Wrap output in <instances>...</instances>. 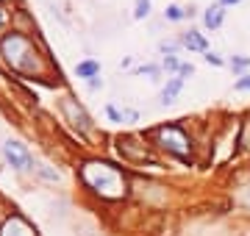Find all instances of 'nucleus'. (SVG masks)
Here are the masks:
<instances>
[{
  "mask_svg": "<svg viewBox=\"0 0 250 236\" xmlns=\"http://www.w3.org/2000/svg\"><path fill=\"white\" fill-rule=\"evenodd\" d=\"M81 178L86 181L92 192H98L106 200H123L128 195V181L125 175L108 161H86L81 167Z\"/></svg>",
  "mask_w": 250,
  "mask_h": 236,
  "instance_id": "nucleus-1",
  "label": "nucleus"
},
{
  "mask_svg": "<svg viewBox=\"0 0 250 236\" xmlns=\"http://www.w3.org/2000/svg\"><path fill=\"white\" fill-rule=\"evenodd\" d=\"M0 50H3V56H6V61L11 64V70H17V73L34 75V73L42 70V56H39V50L34 47L31 39L22 37V34H17V31H11V34L3 37Z\"/></svg>",
  "mask_w": 250,
  "mask_h": 236,
  "instance_id": "nucleus-2",
  "label": "nucleus"
},
{
  "mask_svg": "<svg viewBox=\"0 0 250 236\" xmlns=\"http://www.w3.org/2000/svg\"><path fill=\"white\" fill-rule=\"evenodd\" d=\"M153 139L159 142L164 150H170L172 156H178V158H187L192 153V142H189L187 131L181 125H161L153 131Z\"/></svg>",
  "mask_w": 250,
  "mask_h": 236,
  "instance_id": "nucleus-3",
  "label": "nucleus"
},
{
  "mask_svg": "<svg viewBox=\"0 0 250 236\" xmlns=\"http://www.w3.org/2000/svg\"><path fill=\"white\" fill-rule=\"evenodd\" d=\"M62 111L67 114V122H70L75 131H81V134H86L92 128V119H89V114L83 111V106H78L72 98H67V100H62Z\"/></svg>",
  "mask_w": 250,
  "mask_h": 236,
  "instance_id": "nucleus-4",
  "label": "nucleus"
},
{
  "mask_svg": "<svg viewBox=\"0 0 250 236\" xmlns=\"http://www.w3.org/2000/svg\"><path fill=\"white\" fill-rule=\"evenodd\" d=\"M3 156H6V161H9L11 167H17V170H28V167L34 164L28 147L22 145V142H17V139H9V142L3 145Z\"/></svg>",
  "mask_w": 250,
  "mask_h": 236,
  "instance_id": "nucleus-5",
  "label": "nucleus"
},
{
  "mask_svg": "<svg viewBox=\"0 0 250 236\" xmlns=\"http://www.w3.org/2000/svg\"><path fill=\"white\" fill-rule=\"evenodd\" d=\"M0 236H36V231L22 214H11L0 228Z\"/></svg>",
  "mask_w": 250,
  "mask_h": 236,
  "instance_id": "nucleus-6",
  "label": "nucleus"
},
{
  "mask_svg": "<svg viewBox=\"0 0 250 236\" xmlns=\"http://www.w3.org/2000/svg\"><path fill=\"white\" fill-rule=\"evenodd\" d=\"M120 150H123L128 158H139V161H150V153L145 150V145L136 147L134 137H120Z\"/></svg>",
  "mask_w": 250,
  "mask_h": 236,
  "instance_id": "nucleus-7",
  "label": "nucleus"
},
{
  "mask_svg": "<svg viewBox=\"0 0 250 236\" xmlns=\"http://www.w3.org/2000/svg\"><path fill=\"white\" fill-rule=\"evenodd\" d=\"M181 45L189 47V50H206V47H208V42H206L203 34H197V31H189V34H184V37H181Z\"/></svg>",
  "mask_w": 250,
  "mask_h": 236,
  "instance_id": "nucleus-8",
  "label": "nucleus"
},
{
  "mask_svg": "<svg viewBox=\"0 0 250 236\" xmlns=\"http://www.w3.org/2000/svg\"><path fill=\"white\" fill-rule=\"evenodd\" d=\"M75 73H78V78H98V73H100V64L95 61V59H86V61H81L78 67H75Z\"/></svg>",
  "mask_w": 250,
  "mask_h": 236,
  "instance_id": "nucleus-9",
  "label": "nucleus"
},
{
  "mask_svg": "<svg viewBox=\"0 0 250 236\" xmlns=\"http://www.w3.org/2000/svg\"><path fill=\"white\" fill-rule=\"evenodd\" d=\"M223 17H225L223 6H211V9H206L203 22H206V28H220L223 25Z\"/></svg>",
  "mask_w": 250,
  "mask_h": 236,
  "instance_id": "nucleus-10",
  "label": "nucleus"
},
{
  "mask_svg": "<svg viewBox=\"0 0 250 236\" xmlns=\"http://www.w3.org/2000/svg\"><path fill=\"white\" fill-rule=\"evenodd\" d=\"M181 86H184V78H181V75H178V78H172V81L167 83L164 89H161L159 100H161V103H170V100H172V98H175V95H178V92H181Z\"/></svg>",
  "mask_w": 250,
  "mask_h": 236,
  "instance_id": "nucleus-11",
  "label": "nucleus"
},
{
  "mask_svg": "<svg viewBox=\"0 0 250 236\" xmlns=\"http://www.w3.org/2000/svg\"><path fill=\"white\" fill-rule=\"evenodd\" d=\"M147 14H150V0H136L134 17H136V20H145Z\"/></svg>",
  "mask_w": 250,
  "mask_h": 236,
  "instance_id": "nucleus-12",
  "label": "nucleus"
},
{
  "mask_svg": "<svg viewBox=\"0 0 250 236\" xmlns=\"http://www.w3.org/2000/svg\"><path fill=\"white\" fill-rule=\"evenodd\" d=\"M187 14H189V11H184L181 6H170V9L164 11V17H167V20H184Z\"/></svg>",
  "mask_w": 250,
  "mask_h": 236,
  "instance_id": "nucleus-13",
  "label": "nucleus"
},
{
  "mask_svg": "<svg viewBox=\"0 0 250 236\" xmlns=\"http://www.w3.org/2000/svg\"><path fill=\"white\" fill-rule=\"evenodd\" d=\"M231 67L233 70H245V67H250V59L248 56H236V59L231 61Z\"/></svg>",
  "mask_w": 250,
  "mask_h": 236,
  "instance_id": "nucleus-14",
  "label": "nucleus"
},
{
  "mask_svg": "<svg viewBox=\"0 0 250 236\" xmlns=\"http://www.w3.org/2000/svg\"><path fill=\"white\" fill-rule=\"evenodd\" d=\"M164 70H181L178 59H175V56H167V59H164Z\"/></svg>",
  "mask_w": 250,
  "mask_h": 236,
  "instance_id": "nucleus-15",
  "label": "nucleus"
},
{
  "mask_svg": "<svg viewBox=\"0 0 250 236\" xmlns=\"http://www.w3.org/2000/svg\"><path fill=\"white\" fill-rule=\"evenodd\" d=\"M159 47H161V53H170L172 56L175 50H178V42H161Z\"/></svg>",
  "mask_w": 250,
  "mask_h": 236,
  "instance_id": "nucleus-16",
  "label": "nucleus"
},
{
  "mask_svg": "<svg viewBox=\"0 0 250 236\" xmlns=\"http://www.w3.org/2000/svg\"><path fill=\"white\" fill-rule=\"evenodd\" d=\"M106 114H108L111 119H114V122H123V114H120V111H117L114 106H106Z\"/></svg>",
  "mask_w": 250,
  "mask_h": 236,
  "instance_id": "nucleus-17",
  "label": "nucleus"
},
{
  "mask_svg": "<svg viewBox=\"0 0 250 236\" xmlns=\"http://www.w3.org/2000/svg\"><path fill=\"white\" fill-rule=\"evenodd\" d=\"M139 73H142V75H156V73H159V67L147 64V67H139Z\"/></svg>",
  "mask_w": 250,
  "mask_h": 236,
  "instance_id": "nucleus-18",
  "label": "nucleus"
},
{
  "mask_svg": "<svg viewBox=\"0 0 250 236\" xmlns=\"http://www.w3.org/2000/svg\"><path fill=\"white\" fill-rule=\"evenodd\" d=\"M206 61H208V64H217V67H220V64H223V59H220L217 53H206Z\"/></svg>",
  "mask_w": 250,
  "mask_h": 236,
  "instance_id": "nucleus-19",
  "label": "nucleus"
},
{
  "mask_svg": "<svg viewBox=\"0 0 250 236\" xmlns=\"http://www.w3.org/2000/svg\"><path fill=\"white\" fill-rule=\"evenodd\" d=\"M236 89H250V75H245V78L236 81Z\"/></svg>",
  "mask_w": 250,
  "mask_h": 236,
  "instance_id": "nucleus-20",
  "label": "nucleus"
},
{
  "mask_svg": "<svg viewBox=\"0 0 250 236\" xmlns=\"http://www.w3.org/2000/svg\"><path fill=\"white\" fill-rule=\"evenodd\" d=\"M89 86H92V89H98V86H103V81H100V78H92Z\"/></svg>",
  "mask_w": 250,
  "mask_h": 236,
  "instance_id": "nucleus-21",
  "label": "nucleus"
},
{
  "mask_svg": "<svg viewBox=\"0 0 250 236\" xmlns=\"http://www.w3.org/2000/svg\"><path fill=\"white\" fill-rule=\"evenodd\" d=\"M223 6H233V3H239V0H220Z\"/></svg>",
  "mask_w": 250,
  "mask_h": 236,
  "instance_id": "nucleus-22",
  "label": "nucleus"
},
{
  "mask_svg": "<svg viewBox=\"0 0 250 236\" xmlns=\"http://www.w3.org/2000/svg\"><path fill=\"white\" fill-rule=\"evenodd\" d=\"M3 22H6V11L0 9V25H3Z\"/></svg>",
  "mask_w": 250,
  "mask_h": 236,
  "instance_id": "nucleus-23",
  "label": "nucleus"
}]
</instances>
